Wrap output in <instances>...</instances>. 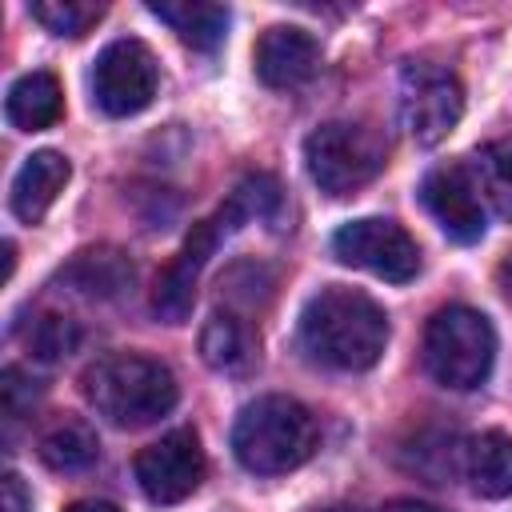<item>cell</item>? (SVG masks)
I'll list each match as a JSON object with an SVG mask.
<instances>
[{
  "mask_svg": "<svg viewBox=\"0 0 512 512\" xmlns=\"http://www.w3.org/2000/svg\"><path fill=\"white\" fill-rule=\"evenodd\" d=\"M200 356L216 372H240L252 360V332L232 312H212L200 328Z\"/></svg>",
  "mask_w": 512,
  "mask_h": 512,
  "instance_id": "cell-20",
  "label": "cell"
},
{
  "mask_svg": "<svg viewBox=\"0 0 512 512\" xmlns=\"http://www.w3.org/2000/svg\"><path fill=\"white\" fill-rule=\"evenodd\" d=\"M332 252L340 264H352V268L372 272V276L392 280V284H404L420 272L416 240L396 220H380V216H364V220L336 228Z\"/></svg>",
  "mask_w": 512,
  "mask_h": 512,
  "instance_id": "cell-9",
  "label": "cell"
},
{
  "mask_svg": "<svg viewBox=\"0 0 512 512\" xmlns=\"http://www.w3.org/2000/svg\"><path fill=\"white\" fill-rule=\"evenodd\" d=\"M148 12L168 24L184 44L192 48H216L224 40L228 28V8L224 4H208V0H152Z\"/></svg>",
  "mask_w": 512,
  "mask_h": 512,
  "instance_id": "cell-16",
  "label": "cell"
},
{
  "mask_svg": "<svg viewBox=\"0 0 512 512\" xmlns=\"http://www.w3.org/2000/svg\"><path fill=\"white\" fill-rule=\"evenodd\" d=\"M464 116V88L452 68L416 60L400 80V120L416 144H440Z\"/></svg>",
  "mask_w": 512,
  "mask_h": 512,
  "instance_id": "cell-7",
  "label": "cell"
},
{
  "mask_svg": "<svg viewBox=\"0 0 512 512\" xmlns=\"http://www.w3.org/2000/svg\"><path fill=\"white\" fill-rule=\"evenodd\" d=\"M64 512H120V508L108 504V500H76V504H68Z\"/></svg>",
  "mask_w": 512,
  "mask_h": 512,
  "instance_id": "cell-24",
  "label": "cell"
},
{
  "mask_svg": "<svg viewBox=\"0 0 512 512\" xmlns=\"http://www.w3.org/2000/svg\"><path fill=\"white\" fill-rule=\"evenodd\" d=\"M500 284H504V296L512 300V260H508V264L500 268Z\"/></svg>",
  "mask_w": 512,
  "mask_h": 512,
  "instance_id": "cell-26",
  "label": "cell"
},
{
  "mask_svg": "<svg viewBox=\"0 0 512 512\" xmlns=\"http://www.w3.org/2000/svg\"><path fill=\"white\" fill-rule=\"evenodd\" d=\"M388 144L376 128L352 120H328L304 140V168L324 196H352L380 176Z\"/></svg>",
  "mask_w": 512,
  "mask_h": 512,
  "instance_id": "cell-6",
  "label": "cell"
},
{
  "mask_svg": "<svg viewBox=\"0 0 512 512\" xmlns=\"http://www.w3.org/2000/svg\"><path fill=\"white\" fill-rule=\"evenodd\" d=\"M328 512H352V508H328Z\"/></svg>",
  "mask_w": 512,
  "mask_h": 512,
  "instance_id": "cell-27",
  "label": "cell"
},
{
  "mask_svg": "<svg viewBox=\"0 0 512 512\" xmlns=\"http://www.w3.org/2000/svg\"><path fill=\"white\" fill-rule=\"evenodd\" d=\"M156 84H160L156 56L136 36L112 40L92 64V100L108 116L144 112L152 104V96H156Z\"/></svg>",
  "mask_w": 512,
  "mask_h": 512,
  "instance_id": "cell-8",
  "label": "cell"
},
{
  "mask_svg": "<svg viewBox=\"0 0 512 512\" xmlns=\"http://www.w3.org/2000/svg\"><path fill=\"white\" fill-rule=\"evenodd\" d=\"M88 404L116 428H148L172 412L180 388L168 364L140 352H112L80 376Z\"/></svg>",
  "mask_w": 512,
  "mask_h": 512,
  "instance_id": "cell-3",
  "label": "cell"
},
{
  "mask_svg": "<svg viewBox=\"0 0 512 512\" xmlns=\"http://www.w3.org/2000/svg\"><path fill=\"white\" fill-rule=\"evenodd\" d=\"M76 344H80V328L60 312H36L32 324L24 328V348L32 352V360H44V364L64 360Z\"/></svg>",
  "mask_w": 512,
  "mask_h": 512,
  "instance_id": "cell-21",
  "label": "cell"
},
{
  "mask_svg": "<svg viewBox=\"0 0 512 512\" xmlns=\"http://www.w3.org/2000/svg\"><path fill=\"white\" fill-rule=\"evenodd\" d=\"M68 176H72V164L60 152H48V148L44 152H32L20 164L16 180H12V212L24 224H36L56 204V196L68 184Z\"/></svg>",
  "mask_w": 512,
  "mask_h": 512,
  "instance_id": "cell-13",
  "label": "cell"
},
{
  "mask_svg": "<svg viewBox=\"0 0 512 512\" xmlns=\"http://www.w3.org/2000/svg\"><path fill=\"white\" fill-rule=\"evenodd\" d=\"M320 68V44L304 28L276 24L256 40V76L268 88H296Z\"/></svg>",
  "mask_w": 512,
  "mask_h": 512,
  "instance_id": "cell-12",
  "label": "cell"
},
{
  "mask_svg": "<svg viewBox=\"0 0 512 512\" xmlns=\"http://www.w3.org/2000/svg\"><path fill=\"white\" fill-rule=\"evenodd\" d=\"M464 476L488 500L512 496V436L480 432L464 444Z\"/></svg>",
  "mask_w": 512,
  "mask_h": 512,
  "instance_id": "cell-17",
  "label": "cell"
},
{
  "mask_svg": "<svg viewBox=\"0 0 512 512\" xmlns=\"http://www.w3.org/2000/svg\"><path fill=\"white\" fill-rule=\"evenodd\" d=\"M4 116L20 132H44L64 116V92L52 72H28L8 88Z\"/></svg>",
  "mask_w": 512,
  "mask_h": 512,
  "instance_id": "cell-15",
  "label": "cell"
},
{
  "mask_svg": "<svg viewBox=\"0 0 512 512\" xmlns=\"http://www.w3.org/2000/svg\"><path fill=\"white\" fill-rule=\"evenodd\" d=\"M96 456H100L96 432H92L84 420H76V416L56 420V424L44 428V436H40V460H44L52 472H80V468H88Z\"/></svg>",
  "mask_w": 512,
  "mask_h": 512,
  "instance_id": "cell-19",
  "label": "cell"
},
{
  "mask_svg": "<svg viewBox=\"0 0 512 512\" xmlns=\"http://www.w3.org/2000/svg\"><path fill=\"white\" fill-rule=\"evenodd\" d=\"M420 200L432 212V220L456 240V244H476L484 236V200L476 192V180L468 164H440L424 176Z\"/></svg>",
  "mask_w": 512,
  "mask_h": 512,
  "instance_id": "cell-11",
  "label": "cell"
},
{
  "mask_svg": "<svg viewBox=\"0 0 512 512\" xmlns=\"http://www.w3.org/2000/svg\"><path fill=\"white\" fill-rule=\"evenodd\" d=\"M276 208H280V188L272 176H248L232 188V196L204 220L192 224V232L184 236L176 260L156 276V288H152V308L160 320L168 324H184L192 304H196V280L208 264V256L232 236L240 232L252 216L260 220H276Z\"/></svg>",
  "mask_w": 512,
  "mask_h": 512,
  "instance_id": "cell-1",
  "label": "cell"
},
{
  "mask_svg": "<svg viewBox=\"0 0 512 512\" xmlns=\"http://www.w3.org/2000/svg\"><path fill=\"white\" fill-rule=\"evenodd\" d=\"M380 512H440V508H432V504H420V500H392V504H384Z\"/></svg>",
  "mask_w": 512,
  "mask_h": 512,
  "instance_id": "cell-25",
  "label": "cell"
},
{
  "mask_svg": "<svg viewBox=\"0 0 512 512\" xmlns=\"http://www.w3.org/2000/svg\"><path fill=\"white\" fill-rule=\"evenodd\" d=\"M384 344L388 316L372 296L356 288H320L300 312V348L324 368L364 372L384 356Z\"/></svg>",
  "mask_w": 512,
  "mask_h": 512,
  "instance_id": "cell-2",
  "label": "cell"
},
{
  "mask_svg": "<svg viewBox=\"0 0 512 512\" xmlns=\"http://www.w3.org/2000/svg\"><path fill=\"white\" fill-rule=\"evenodd\" d=\"M476 192L484 204H492L496 216L512 220V136L488 140L484 148H476L472 164H468Z\"/></svg>",
  "mask_w": 512,
  "mask_h": 512,
  "instance_id": "cell-18",
  "label": "cell"
},
{
  "mask_svg": "<svg viewBox=\"0 0 512 512\" xmlns=\"http://www.w3.org/2000/svg\"><path fill=\"white\" fill-rule=\"evenodd\" d=\"M28 12H32L36 24H44L56 36H84L104 16V4H92V0H32Z\"/></svg>",
  "mask_w": 512,
  "mask_h": 512,
  "instance_id": "cell-22",
  "label": "cell"
},
{
  "mask_svg": "<svg viewBox=\"0 0 512 512\" xmlns=\"http://www.w3.org/2000/svg\"><path fill=\"white\" fill-rule=\"evenodd\" d=\"M496 360V328L468 304L440 308L424 328V364L436 384L468 392L480 388Z\"/></svg>",
  "mask_w": 512,
  "mask_h": 512,
  "instance_id": "cell-5",
  "label": "cell"
},
{
  "mask_svg": "<svg viewBox=\"0 0 512 512\" xmlns=\"http://www.w3.org/2000/svg\"><path fill=\"white\" fill-rule=\"evenodd\" d=\"M32 504H28V492H24V484H20V476H4V512H28Z\"/></svg>",
  "mask_w": 512,
  "mask_h": 512,
  "instance_id": "cell-23",
  "label": "cell"
},
{
  "mask_svg": "<svg viewBox=\"0 0 512 512\" xmlns=\"http://www.w3.org/2000/svg\"><path fill=\"white\" fill-rule=\"evenodd\" d=\"M204 448L192 428H176L136 456V484L152 504H180L204 480Z\"/></svg>",
  "mask_w": 512,
  "mask_h": 512,
  "instance_id": "cell-10",
  "label": "cell"
},
{
  "mask_svg": "<svg viewBox=\"0 0 512 512\" xmlns=\"http://www.w3.org/2000/svg\"><path fill=\"white\" fill-rule=\"evenodd\" d=\"M60 284L84 300H112L132 284V260L116 248H84L64 264Z\"/></svg>",
  "mask_w": 512,
  "mask_h": 512,
  "instance_id": "cell-14",
  "label": "cell"
},
{
  "mask_svg": "<svg viewBox=\"0 0 512 512\" xmlns=\"http://www.w3.org/2000/svg\"><path fill=\"white\" fill-rule=\"evenodd\" d=\"M320 444L316 416L292 396H256L232 424V452L256 476L300 468Z\"/></svg>",
  "mask_w": 512,
  "mask_h": 512,
  "instance_id": "cell-4",
  "label": "cell"
}]
</instances>
